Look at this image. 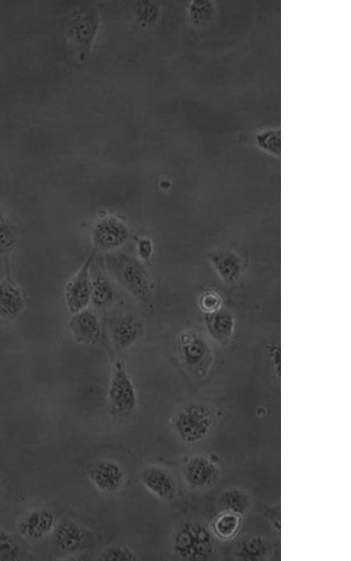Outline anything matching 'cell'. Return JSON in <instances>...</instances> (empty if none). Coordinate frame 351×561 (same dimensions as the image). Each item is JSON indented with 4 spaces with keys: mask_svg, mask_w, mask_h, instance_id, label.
<instances>
[{
    "mask_svg": "<svg viewBox=\"0 0 351 561\" xmlns=\"http://www.w3.org/2000/svg\"><path fill=\"white\" fill-rule=\"evenodd\" d=\"M69 327L79 344L93 345L100 339L102 332L99 319L93 311L87 308L74 313Z\"/></svg>",
    "mask_w": 351,
    "mask_h": 561,
    "instance_id": "9",
    "label": "cell"
},
{
    "mask_svg": "<svg viewBox=\"0 0 351 561\" xmlns=\"http://www.w3.org/2000/svg\"><path fill=\"white\" fill-rule=\"evenodd\" d=\"M268 551L267 541L259 536H251L241 541L237 553L241 559L258 560L264 558Z\"/></svg>",
    "mask_w": 351,
    "mask_h": 561,
    "instance_id": "20",
    "label": "cell"
},
{
    "mask_svg": "<svg viewBox=\"0 0 351 561\" xmlns=\"http://www.w3.org/2000/svg\"><path fill=\"white\" fill-rule=\"evenodd\" d=\"M213 544L207 528L196 522L181 525L172 539V548L175 554L187 560L208 559L213 553Z\"/></svg>",
    "mask_w": 351,
    "mask_h": 561,
    "instance_id": "3",
    "label": "cell"
},
{
    "mask_svg": "<svg viewBox=\"0 0 351 561\" xmlns=\"http://www.w3.org/2000/svg\"><path fill=\"white\" fill-rule=\"evenodd\" d=\"M55 515L48 508L34 510L24 518L20 525L23 535L32 539H39L48 534L55 526Z\"/></svg>",
    "mask_w": 351,
    "mask_h": 561,
    "instance_id": "15",
    "label": "cell"
},
{
    "mask_svg": "<svg viewBox=\"0 0 351 561\" xmlns=\"http://www.w3.org/2000/svg\"><path fill=\"white\" fill-rule=\"evenodd\" d=\"M17 231L14 224L0 213V255L11 250L15 245Z\"/></svg>",
    "mask_w": 351,
    "mask_h": 561,
    "instance_id": "22",
    "label": "cell"
},
{
    "mask_svg": "<svg viewBox=\"0 0 351 561\" xmlns=\"http://www.w3.org/2000/svg\"><path fill=\"white\" fill-rule=\"evenodd\" d=\"M249 494L239 489H231L225 492L222 497L224 511H230L240 515L245 513L250 506Z\"/></svg>",
    "mask_w": 351,
    "mask_h": 561,
    "instance_id": "21",
    "label": "cell"
},
{
    "mask_svg": "<svg viewBox=\"0 0 351 561\" xmlns=\"http://www.w3.org/2000/svg\"><path fill=\"white\" fill-rule=\"evenodd\" d=\"M241 523L240 515L230 511H223L214 520L213 529L218 537L230 539L237 534Z\"/></svg>",
    "mask_w": 351,
    "mask_h": 561,
    "instance_id": "18",
    "label": "cell"
},
{
    "mask_svg": "<svg viewBox=\"0 0 351 561\" xmlns=\"http://www.w3.org/2000/svg\"><path fill=\"white\" fill-rule=\"evenodd\" d=\"M128 235V228L125 222L113 215H107L98 219L91 232L94 246L105 252H111L124 245Z\"/></svg>",
    "mask_w": 351,
    "mask_h": 561,
    "instance_id": "6",
    "label": "cell"
},
{
    "mask_svg": "<svg viewBox=\"0 0 351 561\" xmlns=\"http://www.w3.org/2000/svg\"><path fill=\"white\" fill-rule=\"evenodd\" d=\"M53 541L56 547L65 552H72L80 548L84 541L81 528L71 521L61 522L55 528Z\"/></svg>",
    "mask_w": 351,
    "mask_h": 561,
    "instance_id": "16",
    "label": "cell"
},
{
    "mask_svg": "<svg viewBox=\"0 0 351 561\" xmlns=\"http://www.w3.org/2000/svg\"><path fill=\"white\" fill-rule=\"evenodd\" d=\"M20 548L16 541L7 533L0 531V561L18 559Z\"/></svg>",
    "mask_w": 351,
    "mask_h": 561,
    "instance_id": "24",
    "label": "cell"
},
{
    "mask_svg": "<svg viewBox=\"0 0 351 561\" xmlns=\"http://www.w3.org/2000/svg\"><path fill=\"white\" fill-rule=\"evenodd\" d=\"M267 357L270 365L274 376L279 379L280 377L281 349L279 342L273 341L267 349Z\"/></svg>",
    "mask_w": 351,
    "mask_h": 561,
    "instance_id": "27",
    "label": "cell"
},
{
    "mask_svg": "<svg viewBox=\"0 0 351 561\" xmlns=\"http://www.w3.org/2000/svg\"><path fill=\"white\" fill-rule=\"evenodd\" d=\"M143 326L134 315L125 313L118 316L112 323L110 335L114 346L124 351L133 346L140 337Z\"/></svg>",
    "mask_w": 351,
    "mask_h": 561,
    "instance_id": "10",
    "label": "cell"
},
{
    "mask_svg": "<svg viewBox=\"0 0 351 561\" xmlns=\"http://www.w3.org/2000/svg\"><path fill=\"white\" fill-rule=\"evenodd\" d=\"M23 307V299L18 288L10 282L0 283V316L11 318Z\"/></svg>",
    "mask_w": 351,
    "mask_h": 561,
    "instance_id": "17",
    "label": "cell"
},
{
    "mask_svg": "<svg viewBox=\"0 0 351 561\" xmlns=\"http://www.w3.org/2000/svg\"><path fill=\"white\" fill-rule=\"evenodd\" d=\"M204 322L209 335L221 346H227L232 340L235 330V318L232 313L222 306L218 310L204 313Z\"/></svg>",
    "mask_w": 351,
    "mask_h": 561,
    "instance_id": "12",
    "label": "cell"
},
{
    "mask_svg": "<svg viewBox=\"0 0 351 561\" xmlns=\"http://www.w3.org/2000/svg\"><path fill=\"white\" fill-rule=\"evenodd\" d=\"M216 423L214 412L200 403H190L182 407L175 417L174 430L185 442L193 444L206 438Z\"/></svg>",
    "mask_w": 351,
    "mask_h": 561,
    "instance_id": "2",
    "label": "cell"
},
{
    "mask_svg": "<svg viewBox=\"0 0 351 561\" xmlns=\"http://www.w3.org/2000/svg\"><path fill=\"white\" fill-rule=\"evenodd\" d=\"M100 560L109 561L136 560L135 554L129 548L122 546H111L105 549Z\"/></svg>",
    "mask_w": 351,
    "mask_h": 561,
    "instance_id": "25",
    "label": "cell"
},
{
    "mask_svg": "<svg viewBox=\"0 0 351 561\" xmlns=\"http://www.w3.org/2000/svg\"><path fill=\"white\" fill-rule=\"evenodd\" d=\"M198 305L204 313H210L223 306V299L220 295L215 291H206L200 295Z\"/></svg>",
    "mask_w": 351,
    "mask_h": 561,
    "instance_id": "26",
    "label": "cell"
},
{
    "mask_svg": "<svg viewBox=\"0 0 351 561\" xmlns=\"http://www.w3.org/2000/svg\"><path fill=\"white\" fill-rule=\"evenodd\" d=\"M217 468L212 461L203 456L192 458L185 465L184 477L192 488L204 489L213 484L217 477Z\"/></svg>",
    "mask_w": 351,
    "mask_h": 561,
    "instance_id": "14",
    "label": "cell"
},
{
    "mask_svg": "<svg viewBox=\"0 0 351 561\" xmlns=\"http://www.w3.org/2000/svg\"><path fill=\"white\" fill-rule=\"evenodd\" d=\"M140 480L144 487L159 499H171L176 493L173 478L161 467L150 466L145 468L141 472Z\"/></svg>",
    "mask_w": 351,
    "mask_h": 561,
    "instance_id": "13",
    "label": "cell"
},
{
    "mask_svg": "<svg viewBox=\"0 0 351 561\" xmlns=\"http://www.w3.org/2000/svg\"><path fill=\"white\" fill-rule=\"evenodd\" d=\"M92 252L76 274L67 282L65 296L67 306L73 314L88 307L91 303V267L95 257Z\"/></svg>",
    "mask_w": 351,
    "mask_h": 561,
    "instance_id": "7",
    "label": "cell"
},
{
    "mask_svg": "<svg viewBox=\"0 0 351 561\" xmlns=\"http://www.w3.org/2000/svg\"><path fill=\"white\" fill-rule=\"evenodd\" d=\"M107 396L111 407L119 414H128L136 407L135 388L124 362L120 360L114 364Z\"/></svg>",
    "mask_w": 351,
    "mask_h": 561,
    "instance_id": "5",
    "label": "cell"
},
{
    "mask_svg": "<svg viewBox=\"0 0 351 561\" xmlns=\"http://www.w3.org/2000/svg\"><path fill=\"white\" fill-rule=\"evenodd\" d=\"M138 252L140 257L145 261L149 260L152 253V243L147 238H140L138 241Z\"/></svg>",
    "mask_w": 351,
    "mask_h": 561,
    "instance_id": "28",
    "label": "cell"
},
{
    "mask_svg": "<svg viewBox=\"0 0 351 561\" xmlns=\"http://www.w3.org/2000/svg\"><path fill=\"white\" fill-rule=\"evenodd\" d=\"M114 290L103 276H91V302L97 307H105L114 299Z\"/></svg>",
    "mask_w": 351,
    "mask_h": 561,
    "instance_id": "19",
    "label": "cell"
},
{
    "mask_svg": "<svg viewBox=\"0 0 351 561\" xmlns=\"http://www.w3.org/2000/svg\"><path fill=\"white\" fill-rule=\"evenodd\" d=\"M105 261L110 274L131 296L144 303L150 300L152 280L140 259L120 253L108 255Z\"/></svg>",
    "mask_w": 351,
    "mask_h": 561,
    "instance_id": "1",
    "label": "cell"
},
{
    "mask_svg": "<svg viewBox=\"0 0 351 561\" xmlns=\"http://www.w3.org/2000/svg\"><path fill=\"white\" fill-rule=\"evenodd\" d=\"M214 270L226 285L236 284L242 277L244 271L241 257L235 251L221 249L213 251L208 255Z\"/></svg>",
    "mask_w": 351,
    "mask_h": 561,
    "instance_id": "8",
    "label": "cell"
},
{
    "mask_svg": "<svg viewBox=\"0 0 351 561\" xmlns=\"http://www.w3.org/2000/svg\"><path fill=\"white\" fill-rule=\"evenodd\" d=\"M88 477L99 490L110 493L117 491L122 485L124 474L117 463L109 459H102L96 461L90 468Z\"/></svg>",
    "mask_w": 351,
    "mask_h": 561,
    "instance_id": "11",
    "label": "cell"
},
{
    "mask_svg": "<svg viewBox=\"0 0 351 561\" xmlns=\"http://www.w3.org/2000/svg\"><path fill=\"white\" fill-rule=\"evenodd\" d=\"M258 145L265 151L274 155L280 154V130L265 129L256 135Z\"/></svg>",
    "mask_w": 351,
    "mask_h": 561,
    "instance_id": "23",
    "label": "cell"
},
{
    "mask_svg": "<svg viewBox=\"0 0 351 561\" xmlns=\"http://www.w3.org/2000/svg\"><path fill=\"white\" fill-rule=\"evenodd\" d=\"M180 360L193 377L202 379L208 374L213 360L211 349L206 340L192 331L182 332L177 341Z\"/></svg>",
    "mask_w": 351,
    "mask_h": 561,
    "instance_id": "4",
    "label": "cell"
}]
</instances>
